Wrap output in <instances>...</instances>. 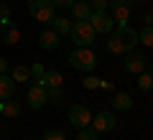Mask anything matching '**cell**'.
<instances>
[{"label":"cell","mask_w":153,"mask_h":140,"mask_svg":"<svg viewBox=\"0 0 153 140\" xmlns=\"http://www.w3.org/2000/svg\"><path fill=\"white\" fill-rule=\"evenodd\" d=\"M69 64L74 66L76 71H94V66H97V56H94L92 49H87V46H76L74 51L69 54Z\"/></svg>","instance_id":"cell-1"},{"label":"cell","mask_w":153,"mask_h":140,"mask_svg":"<svg viewBox=\"0 0 153 140\" xmlns=\"http://www.w3.org/2000/svg\"><path fill=\"white\" fill-rule=\"evenodd\" d=\"M69 36H71V41H74L76 46H87V49H92L97 33H94V28L89 26V21H74V23H71Z\"/></svg>","instance_id":"cell-2"},{"label":"cell","mask_w":153,"mask_h":140,"mask_svg":"<svg viewBox=\"0 0 153 140\" xmlns=\"http://www.w3.org/2000/svg\"><path fill=\"white\" fill-rule=\"evenodd\" d=\"M89 26L94 28V33H102V36H110L115 31V21L107 10H92L89 16Z\"/></svg>","instance_id":"cell-3"},{"label":"cell","mask_w":153,"mask_h":140,"mask_svg":"<svg viewBox=\"0 0 153 140\" xmlns=\"http://www.w3.org/2000/svg\"><path fill=\"white\" fill-rule=\"evenodd\" d=\"M28 10H31L33 21H41V23H51L54 21V5H51L49 0H31L28 3Z\"/></svg>","instance_id":"cell-4"},{"label":"cell","mask_w":153,"mask_h":140,"mask_svg":"<svg viewBox=\"0 0 153 140\" xmlns=\"http://www.w3.org/2000/svg\"><path fill=\"white\" fill-rule=\"evenodd\" d=\"M92 117H94V115L89 112V107H84V104H71V107H69V122L74 125L76 130L92 125Z\"/></svg>","instance_id":"cell-5"},{"label":"cell","mask_w":153,"mask_h":140,"mask_svg":"<svg viewBox=\"0 0 153 140\" xmlns=\"http://www.w3.org/2000/svg\"><path fill=\"white\" fill-rule=\"evenodd\" d=\"M26 102L31 110H41L46 102H49V97H46V87L36 84V81H31L28 84V94H26Z\"/></svg>","instance_id":"cell-6"},{"label":"cell","mask_w":153,"mask_h":140,"mask_svg":"<svg viewBox=\"0 0 153 140\" xmlns=\"http://www.w3.org/2000/svg\"><path fill=\"white\" fill-rule=\"evenodd\" d=\"M130 3L128 0H112L110 3V16H112V21H115V26H125L128 23V18H130Z\"/></svg>","instance_id":"cell-7"},{"label":"cell","mask_w":153,"mask_h":140,"mask_svg":"<svg viewBox=\"0 0 153 140\" xmlns=\"http://www.w3.org/2000/svg\"><path fill=\"white\" fill-rule=\"evenodd\" d=\"M115 33H117V38H120L123 46H125V54L138 46V31H133L128 23H125V26H115Z\"/></svg>","instance_id":"cell-8"},{"label":"cell","mask_w":153,"mask_h":140,"mask_svg":"<svg viewBox=\"0 0 153 140\" xmlns=\"http://www.w3.org/2000/svg\"><path fill=\"white\" fill-rule=\"evenodd\" d=\"M0 41L8 43V46H16V43L21 41V31H18V26L13 21H3L0 23Z\"/></svg>","instance_id":"cell-9"},{"label":"cell","mask_w":153,"mask_h":140,"mask_svg":"<svg viewBox=\"0 0 153 140\" xmlns=\"http://www.w3.org/2000/svg\"><path fill=\"white\" fill-rule=\"evenodd\" d=\"M146 69V56L140 54V51H128L125 54V71L128 74H140V71Z\"/></svg>","instance_id":"cell-10"},{"label":"cell","mask_w":153,"mask_h":140,"mask_svg":"<svg viewBox=\"0 0 153 140\" xmlns=\"http://www.w3.org/2000/svg\"><path fill=\"white\" fill-rule=\"evenodd\" d=\"M117 125V120H115L112 112H100L92 117V127L97 130V133H110V130Z\"/></svg>","instance_id":"cell-11"},{"label":"cell","mask_w":153,"mask_h":140,"mask_svg":"<svg viewBox=\"0 0 153 140\" xmlns=\"http://www.w3.org/2000/svg\"><path fill=\"white\" fill-rule=\"evenodd\" d=\"M71 16H74V21H89V16H92L89 0H76L74 5H71Z\"/></svg>","instance_id":"cell-12"},{"label":"cell","mask_w":153,"mask_h":140,"mask_svg":"<svg viewBox=\"0 0 153 140\" xmlns=\"http://www.w3.org/2000/svg\"><path fill=\"white\" fill-rule=\"evenodd\" d=\"M59 38H61L59 33L49 28V31H44L41 36H38V46H41V49H46V51H54L56 46H59Z\"/></svg>","instance_id":"cell-13"},{"label":"cell","mask_w":153,"mask_h":140,"mask_svg":"<svg viewBox=\"0 0 153 140\" xmlns=\"http://www.w3.org/2000/svg\"><path fill=\"white\" fill-rule=\"evenodd\" d=\"M13 94H16V81H13V76L0 74V102L10 99Z\"/></svg>","instance_id":"cell-14"},{"label":"cell","mask_w":153,"mask_h":140,"mask_svg":"<svg viewBox=\"0 0 153 140\" xmlns=\"http://www.w3.org/2000/svg\"><path fill=\"white\" fill-rule=\"evenodd\" d=\"M61 81H64V79H61V74H59V71H56V69H49L44 76H41V79L36 81V84L46 87V89H54V87H61Z\"/></svg>","instance_id":"cell-15"},{"label":"cell","mask_w":153,"mask_h":140,"mask_svg":"<svg viewBox=\"0 0 153 140\" xmlns=\"http://www.w3.org/2000/svg\"><path fill=\"white\" fill-rule=\"evenodd\" d=\"M112 107L115 110H130L133 107V97L128 94V92H115V97H112Z\"/></svg>","instance_id":"cell-16"},{"label":"cell","mask_w":153,"mask_h":140,"mask_svg":"<svg viewBox=\"0 0 153 140\" xmlns=\"http://www.w3.org/2000/svg\"><path fill=\"white\" fill-rule=\"evenodd\" d=\"M0 115H5V117H18V115H21V104L5 99V102H0Z\"/></svg>","instance_id":"cell-17"},{"label":"cell","mask_w":153,"mask_h":140,"mask_svg":"<svg viewBox=\"0 0 153 140\" xmlns=\"http://www.w3.org/2000/svg\"><path fill=\"white\" fill-rule=\"evenodd\" d=\"M107 51H110V54H125V46H123V41L117 38L115 31L107 36Z\"/></svg>","instance_id":"cell-18"},{"label":"cell","mask_w":153,"mask_h":140,"mask_svg":"<svg viewBox=\"0 0 153 140\" xmlns=\"http://www.w3.org/2000/svg\"><path fill=\"white\" fill-rule=\"evenodd\" d=\"M49 26H51V31H56L59 36H66V33L71 31V23L66 21V18H54V21H51Z\"/></svg>","instance_id":"cell-19"},{"label":"cell","mask_w":153,"mask_h":140,"mask_svg":"<svg viewBox=\"0 0 153 140\" xmlns=\"http://www.w3.org/2000/svg\"><path fill=\"white\" fill-rule=\"evenodd\" d=\"M13 81H31V66H16V69H13Z\"/></svg>","instance_id":"cell-20"},{"label":"cell","mask_w":153,"mask_h":140,"mask_svg":"<svg viewBox=\"0 0 153 140\" xmlns=\"http://www.w3.org/2000/svg\"><path fill=\"white\" fill-rule=\"evenodd\" d=\"M138 43H143L148 49L153 46V26H143V31H138Z\"/></svg>","instance_id":"cell-21"},{"label":"cell","mask_w":153,"mask_h":140,"mask_svg":"<svg viewBox=\"0 0 153 140\" xmlns=\"http://www.w3.org/2000/svg\"><path fill=\"white\" fill-rule=\"evenodd\" d=\"M138 89L140 92H148V89H153V74L151 71H140V74H138Z\"/></svg>","instance_id":"cell-22"},{"label":"cell","mask_w":153,"mask_h":140,"mask_svg":"<svg viewBox=\"0 0 153 140\" xmlns=\"http://www.w3.org/2000/svg\"><path fill=\"white\" fill-rule=\"evenodd\" d=\"M46 97H49L51 104H59L61 99H64V94H61V87H54V89H46Z\"/></svg>","instance_id":"cell-23"},{"label":"cell","mask_w":153,"mask_h":140,"mask_svg":"<svg viewBox=\"0 0 153 140\" xmlns=\"http://www.w3.org/2000/svg\"><path fill=\"white\" fill-rule=\"evenodd\" d=\"M97 135H100V133L92 127V125H87V127L79 130V140H97Z\"/></svg>","instance_id":"cell-24"},{"label":"cell","mask_w":153,"mask_h":140,"mask_svg":"<svg viewBox=\"0 0 153 140\" xmlns=\"http://www.w3.org/2000/svg\"><path fill=\"white\" fill-rule=\"evenodd\" d=\"M41 140H66V135L61 133V130H46Z\"/></svg>","instance_id":"cell-25"},{"label":"cell","mask_w":153,"mask_h":140,"mask_svg":"<svg viewBox=\"0 0 153 140\" xmlns=\"http://www.w3.org/2000/svg\"><path fill=\"white\" fill-rule=\"evenodd\" d=\"M82 87H84V89H100V79H97V76H84Z\"/></svg>","instance_id":"cell-26"},{"label":"cell","mask_w":153,"mask_h":140,"mask_svg":"<svg viewBox=\"0 0 153 140\" xmlns=\"http://www.w3.org/2000/svg\"><path fill=\"white\" fill-rule=\"evenodd\" d=\"M44 74H46V69H44L41 64H33V66H31V81H38Z\"/></svg>","instance_id":"cell-27"},{"label":"cell","mask_w":153,"mask_h":140,"mask_svg":"<svg viewBox=\"0 0 153 140\" xmlns=\"http://www.w3.org/2000/svg\"><path fill=\"white\" fill-rule=\"evenodd\" d=\"M89 5H92V10H107V0H89Z\"/></svg>","instance_id":"cell-28"},{"label":"cell","mask_w":153,"mask_h":140,"mask_svg":"<svg viewBox=\"0 0 153 140\" xmlns=\"http://www.w3.org/2000/svg\"><path fill=\"white\" fill-rule=\"evenodd\" d=\"M3 21H10V8H8L5 3H0V23Z\"/></svg>","instance_id":"cell-29"},{"label":"cell","mask_w":153,"mask_h":140,"mask_svg":"<svg viewBox=\"0 0 153 140\" xmlns=\"http://www.w3.org/2000/svg\"><path fill=\"white\" fill-rule=\"evenodd\" d=\"M74 3H76V0H51V5H54V8H71Z\"/></svg>","instance_id":"cell-30"},{"label":"cell","mask_w":153,"mask_h":140,"mask_svg":"<svg viewBox=\"0 0 153 140\" xmlns=\"http://www.w3.org/2000/svg\"><path fill=\"white\" fill-rule=\"evenodd\" d=\"M100 89H115V87H112V81H107V79H100Z\"/></svg>","instance_id":"cell-31"},{"label":"cell","mask_w":153,"mask_h":140,"mask_svg":"<svg viewBox=\"0 0 153 140\" xmlns=\"http://www.w3.org/2000/svg\"><path fill=\"white\" fill-rule=\"evenodd\" d=\"M143 21H146V26H153V10H148L146 16H143Z\"/></svg>","instance_id":"cell-32"},{"label":"cell","mask_w":153,"mask_h":140,"mask_svg":"<svg viewBox=\"0 0 153 140\" xmlns=\"http://www.w3.org/2000/svg\"><path fill=\"white\" fill-rule=\"evenodd\" d=\"M0 74H8V61L0 56Z\"/></svg>","instance_id":"cell-33"},{"label":"cell","mask_w":153,"mask_h":140,"mask_svg":"<svg viewBox=\"0 0 153 140\" xmlns=\"http://www.w3.org/2000/svg\"><path fill=\"white\" fill-rule=\"evenodd\" d=\"M128 3H130V5H135V3H140V0H128Z\"/></svg>","instance_id":"cell-34"},{"label":"cell","mask_w":153,"mask_h":140,"mask_svg":"<svg viewBox=\"0 0 153 140\" xmlns=\"http://www.w3.org/2000/svg\"><path fill=\"white\" fill-rule=\"evenodd\" d=\"M28 3H31V0H28Z\"/></svg>","instance_id":"cell-35"},{"label":"cell","mask_w":153,"mask_h":140,"mask_svg":"<svg viewBox=\"0 0 153 140\" xmlns=\"http://www.w3.org/2000/svg\"><path fill=\"white\" fill-rule=\"evenodd\" d=\"M49 3H51V0H49Z\"/></svg>","instance_id":"cell-36"}]
</instances>
